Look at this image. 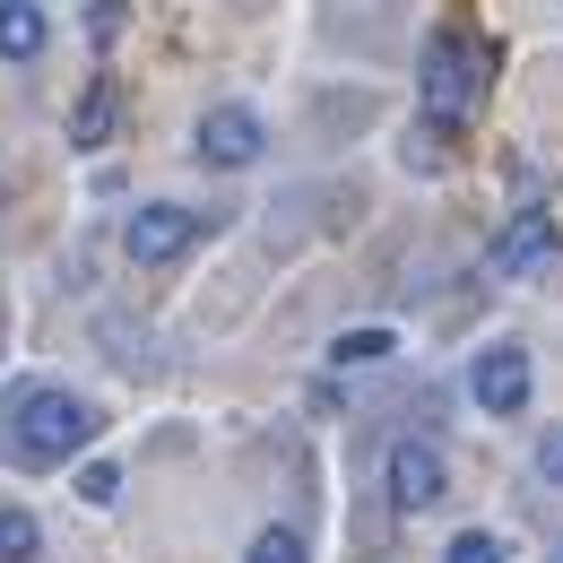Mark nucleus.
<instances>
[{
    "instance_id": "2eb2a0df",
    "label": "nucleus",
    "mask_w": 563,
    "mask_h": 563,
    "mask_svg": "<svg viewBox=\"0 0 563 563\" xmlns=\"http://www.w3.org/2000/svg\"><path fill=\"white\" fill-rule=\"evenodd\" d=\"M538 468H547V477H555V486H563V433H555V442H547V451H538Z\"/></svg>"
},
{
    "instance_id": "9b49d317",
    "label": "nucleus",
    "mask_w": 563,
    "mask_h": 563,
    "mask_svg": "<svg viewBox=\"0 0 563 563\" xmlns=\"http://www.w3.org/2000/svg\"><path fill=\"white\" fill-rule=\"evenodd\" d=\"M390 347H399L390 330H347V339H339V347H330V355H339V364H382V355H390Z\"/></svg>"
},
{
    "instance_id": "6e6552de",
    "label": "nucleus",
    "mask_w": 563,
    "mask_h": 563,
    "mask_svg": "<svg viewBox=\"0 0 563 563\" xmlns=\"http://www.w3.org/2000/svg\"><path fill=\"white\" fill-rule=\"evenodd\" d=\"M53 44V18L35 0H0V62H35Z\"/></svg>"
},
{
    "instance_id": "ddd939ff",
    "label": "nucleus",
    "mask_w": 563,
    "mask_h": 563,
    "mask_svg": "<svg viewBox=\"0 0 563 563\" xmlns=\"http://www.w3.org/2000/svg\"><path fill=\"white\" fill-rule=\"evenodd\" d=\"M442 563H503V538L468 529V538H451V547H442Z\"/></svg>"
},
{
    "instance_id": "f8f14e48",
    "label": "nucleus",
    "mask_w": 563,
    "mask_h": 563,
    "mask_svg": "<svg viewBox=\"0 0 563 563\" xmlns=\"http://www.w3.org/2000/svg\"><path fill=\"white\" fill-rule=\"evenodd\" d=\"M243 563H303V538H295V529H261Z\"/></svg>"
},
{
    "instance_id": "0eeeda50",
    "label": "nucleus",
    "mask_w": 563,
    "mask_h": 563,
    "mask_svg": "<svg viewBox=\"0 0 563 563\" xmlns=\"http://www.w3.org/2000/svg\"><path fill=\"white\" fill-rule=\"evenodd\" d=\"M538 261H555V217H547V209H520L503 234H494L486 269H494V278H520V269H538Z\"/></svg>"
},
{
    "instance_id": "1a4fd4ad",
    "label": "nucleus",
    "mask_w": 563,
    "mask_h": 563,
    "mask_svg": "<svg viewBox=\"0 0 563 563\" xmlns=\"http://www.w3.org/2000/svg\"><path fill=\"white\" fill-rule=\"evenodd\" d=\"M113 122H122V96L96 78V87L78 96V113H70V147H104V140H113Z\"/></svg>"
},
{
    "instance_id": "4468645a",
    "label": "nucleus",
    "mask_w": 563,
    "mask_h": 563,
    "mask_svg": "<svg viewBox=\"0 0 563 563\" xmlns=\"http://www.w3.org/2000/svg\"><path fill=\"white\" fill-rule=\"evenodd\" d=\"M78 494H87V503H113V494H122V468H113V460H87V468H78Z\"/></svg>"
},
{
    "instance_id": "20e7f679",
    "label": "nucleus",
    "mask_w": 563,
    "mask_h": 563,
    "mask_svg": "<svg viewBox=\"0 0 563 563\" xmlns=\"http://www.w3.org/2000/svg\"><path fill=\"white\" fill-rule=\"evenodd\" d=\"M191 243H200V209H174V200H147V209H131V225H122V252H131L140 269L191 252Z\"/></svg>"
},
{
    "instance_id": "f257e3e1",
    "label": "nucleus",
    "mask_w": 563,
    "mask_h": 563,
    "mask_svg": "<svg viewBox=\"0 0 563 563\" xmlns=\"http://www.w3.org/2000/svg\"><path fill=\"white\" fill-rule=\"evenodd\" d=\"M96 408L78 399V390H26L18 399V417H9V451L26 460V468H62L78 442H96Z\"/></svg>"
},
{
    "instance_id": "9d476101",
    "label": "nucleus",
    "mask_w": 563,
    "mask_h": 563,
    "mask_svg": "<svg viewBox=\"0 0 563 563\" xmlns=\"http://www.w3.org/2000/svg\"><path fill=\"white\" fill-rule=\"evenodd\" d=\"M35 547H44L35 520H26V511H0V563H35Z\"/></svg>"
},
{
    "instance_id": "423d86ee",
    "label": "nucleus",
    "mask_w": 563,
    "mask_h": 563,
    "mask_svg": "<svg viewBox=\"0 0 563 563\" xmlns=\"http://www.w3.org/2000/svg\"><path fill=\"white\" fill-rule=\"evenodd\" d=\"M468 390H477L486 417H520L529 408V347H486L477 373H468Z\"/></svg>"
},
{
    "instance_id": "7ed1b4c3",
    "label": "nucleus",
    "mask_w": 563,
    "mask_h": 563,
    "mask_svg": "<svg viewBox=\"0 0 563 563\" xmlns=\"http://www.w3.org/2000/svg\"><path fill=\"white\" fill-rule=\"evenodd\" d=\"M261 147H269V131H261V113H252V104H217V113H200V131H191V156L217 165V174L261 165Z\"/></svg>"
},
{
    "instance_id": "f03ea898",
    "label": "nucleus",
    "mask_w": 563,
    "mask_h": 563,
    "mask_svg": "<svg viewBox=\"0 0 563 563\" xmlns=\"http://www.w3.org/2000/svg\"><path fill=\"white\" fill-rule=\"evenodd\" d=\"M477 78H486V44H477V35H433V44H424V78H417L424 122H433V131L468 122V104H477Z\"/></svg>"
},
{
    "instance_id": "39448f33",
    "label": "nucleus",
    "mask_w": 563,
    "mask_h": 563,
    "mask_svg": "<svg viewBox=\"0 0 563 563\" xmlns=\"http://www.w3.org/2000/svg\"><path fill=\"white\" fill-rule=\"evenodd\" d=\"M442 494H451L442 451H433V442H390V503H399V511H433Z\"/></svg>"
}]
</instances>
